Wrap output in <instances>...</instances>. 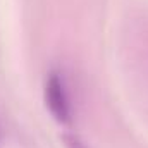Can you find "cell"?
Wrapping results in <instances>:
<instances>
[{
    "instance_id": "1",
    "label": "cell",
    "mask_w": 148,
    "mask_h": 148,
    "mask_svg": "<svg viewBox=\"0 0 148 148\" xmlns=\"http://www.w3.org/2000/svg\"><path fill=\"white\" fill-rule=\"evenodd\" d=\"M45 100H47L50 114L59 122H69L71 119L69 98H67L64 83L57 74H52L45 84Z\"/></svg>"
},
{
    "instance_id": "2",
    "label": "cell",
    "mask_w": 148,
    "mask_h": 148,
    "mask_svg": "<svg viewBox=\"0 0 148 148\" xmlns=\"http://www.w3.org/2000/svg\"><path fill=\"white\" fill-rule=\"evenodd\" d=\"M66 140V145H67V148H86L76 136H66L64 138Z\"/></svg>"
}]
</instances>
